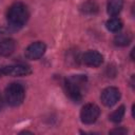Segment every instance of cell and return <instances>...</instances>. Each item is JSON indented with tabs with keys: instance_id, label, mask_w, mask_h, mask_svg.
I'll return each mask as SVG.
<instances>
[{
	"instance_id": "8992f818",
	"label": "cell",
	"mask_w": 135,
	"mask_h": 135,
	"mask_svg": "<svg viewBox=\"0 0 135 135\" xmlns=\"http://www.w3.org/2000/svg\"><path fill=\"white\" fill-rule=\"evenodd\" d=\"M31 69L24 64H12V65H5L0 69V73L7 76H14V77H20V76H26L31 74Z\"/></svg>"
},
{
	"instance_id": "30bf717a",
	"label": "cell",
	"mask_w": 135,
	"mask_h": 135,
	"mask_svg": "<svg viewBox=\"0 0 135 135\" xmlns=\"http://www.w3.org/2000/svg\"><path fill=\"white\" fill-rule=\"evenodd\" d=\"M123 6V0H110L107 5V12L110 16H117Z\"/></svg>"
},
{
	"instance_id": "52a82bcc",
	"label": "cell",
	"mask_w": 135,
	"mask_h": 135,
	"mask_svg": "<svg viewBox=\"0 0 135 135\" xmlns=\"http://www.w3.org/2000/svg\"><path fill=\"white\" fill-rule=\"evenodd\" d=\"M45 50H46V45L43 42L38 41L30 44L25 49L24 55L30 60H37L43 56V54L45 53Z\"/></svg>"
},
{
	"instance_id": "6da1fadb",
	"label": "cell",
	"mask_w": 135,
	"mask_h": 135,
	"mask_svg": "<svg viewBox=\"0 0 135 135\" xmlns=\"http://www.w3.org/2000/svg\"><path fill=\"white\" fill-rule=\"evenodd\" d=\"M7 23L13 30L21 28L28 19V11L26 6L21 2H16L7 11Z\"/></svg>"
},
{
	"instance_id": "9c48e42d",
	"label": "cell",
	"mask_w": 135,
	"mask_h": 135,
	"mask_svg": "<svg viewBox=\"0 0 135 135\" xmlns=\"http://www.w3.org/2000/svg\"><path fill=\"white\" fill-rule=\"evenodd\" d=\"M16 42L11 38H4L0 41V55L3 57H7L12 55L15 51Z\"/></svg>"
},
{
	"instance_id": "4fadbf2b",
	"label": "cell",
	"mask_w": 135,
	"mask_h": 135,
	"mask_svg": "<svg viewBox=\"0 0 135 135\" xmlns=\"http://www.w3.org/2000/svg\"><path fill=\"white\" fill-rule=\"evenodd\" d=\"M131 38L128 34H117L114 38V42L118 46H126L130 43Z\"/></svg>"
},
{
	"instance_id": "ba28073f",
	"label": "cell",
	"mask_w": 135,
	"mask_h": 135,
	"mask_svg": "<svg viewBox=\"0 0 135 135\" xmlns=\"http://www.w3.org/2000/svg\"><path fill=\"white\" fill-rule=\"evenodd\" d=\"M82 62L92 68H97L103 62V56L97 51H88L82 55Z\"/></svg>"
},
{
	"instance_id": "277c9868",
	"label": "cell",
	"mask_w": 135,
	"mask_h": 135,
	"mask_svg": "<svg viewBox=\"0 0 135 135\" xmlns=\"http://www.w3.org/2000/svg\"><path fill=\"white\" fill-rule=\"evenodd\" d=\"M99 114H100V110L98 105L94 103H88L81 109L80 119L84 124H92L97 120Z\"/></svg>"
},
{
	"instance_id": "9a60e30c",
	"label": "cell",
	"mask_w": 135,
	"mask_h": 135,
	"mask_svg": "<svg viewBox=\"0 0 135 135\" xmlns=\"http://www.w3.org/2000/svg\"><path fill=\"white\" fill-rule=\"evenodd\" d=\"M128 131L123 128H119V129H114L112 131H110V134H127Z\"/></svg>"
},
{
	"instance_id": "2e32d148",
	"label": "cell",
	"mask_w": 135,
	"mask_h": 135,
	"mask_svg": "<svg viewBox=\"0 0 135 135\" xmlns=\"http://www.w3.org/2000/svg\"><path fill=\"white\" fill-rule=\"evenodd\" d=\"M3 104H4V102H3V98H2V96L0 95V111H1L2 108H3Z\"/></svg>"
},
{
	"instance_id": "8fae6325",
	"label": "cell",
	"mask_w": 135,
	"mask_h": 135,
	"mask_svg": "<svg viewBox=\"0 0 135 135\" xmlns=\"http://www.w3.org/2000/svg\"><path fill=\"white\" fill-rule=\"evenodd\" d=\"M105 26L112 33H118L122 28V21L119 18H111L107 21Z\"/></svg>"
},
{
	"instance_id": "5b68a950",
	"label": "cell",
	"mask_w": 135,
	"mask_h": 135,
	"mask_svg": "<svg viewBox=\"0 0 135 135\" xmlns=\"http://www.w3.org/2000/svg\"><path fill=\"white\" fill-rule=\"evenodd\" d=\"M119 98H120V92L115 86L105 88L100 95V99L105 107H113L114 104L117 103Z\"/></svg>"
},
{
	"instance_id": "7a4b0ae2",
	"label": "cell",
	"mask_w": 135,
	"mask_h": 135,
	"mask_svg": "<svg viewBox=\"0 0 135 135\" xmlns=\"http://www.w3.org/2000/svg\"><path fill=\"white\" fill-rule=\"evenodd\" d=\"M86 82L84 75H73L65 79L64 89L66 95L75 102H79L82 99V89Z\"/></svg>"
},
{
	"instance_id": "3957f363",
	"label": "cell",
	"mask_w": 135,
	"mask_h": 135,
	"mask_svg": "<svg viewBox=\"0 0 135 135\" xmlns=\"http://www.w3.org/2000/svg\"><path fill=\"white\" fill-rule=\"evenodd\" d=\"M25 92L21 84L19 83H11L5 89V100L12 107L20 105L24 100Z\"/></svg>"
},
{
	"instance_id": "5bb4252c",
	"label": "cell",
	"mask_w": 135,
	"mask_h": 135,
	"mask_svg": "<svg viewBox=\"0 0 135 135\" xmlns=\"http://www.w3.org/2000/svg\"><path fill=\"white\" fill-rule=\"evenodd\" d=\"M81 11H82L84 14H88V15L95 14V13L98 11V5H97L94 1H88V2H85V3L82 5Z\"/></svg>"
},
{
	"instance_id": "7c38bea8",
	"label": "cell",
	"mask_w": 135,
	"mask_h": 135,
	"mask_svg": "<svg viewBox=\"0 0 135 135\" xmlns=\"http://www.w3.org/2000/svg\"><path fill=\"white\" fill-rule=\"evenodd\" d=\"M124 112H126L124 105H120L117 110H115V111L109 116V118H110V120L113 121V122H119V121H121V119L123 118Z\"/></svg>"
}]
</instances>
